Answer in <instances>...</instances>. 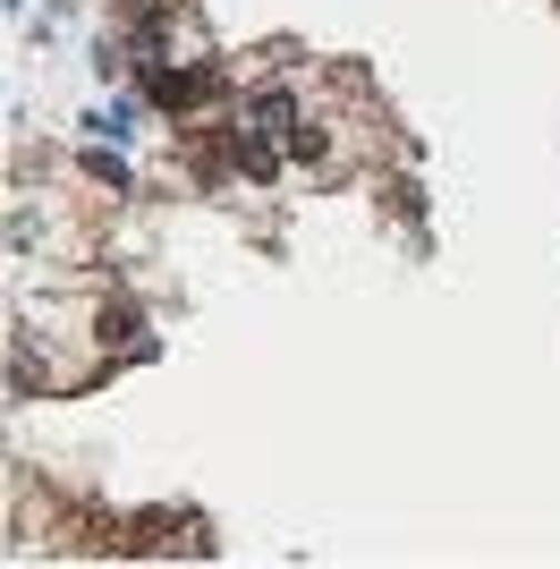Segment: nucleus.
<instances>
[{
	"instance_id": "2",
	"label": "nucleus",
	"mask_w": 560,
	"mask_h": 569,
	"mask_svg": "<svg viewBox=\"0 0 560 569\" xmlns=\"http://www.w3.org/2000/svg\"><path fill=\"white\" fill-rule=\"evenodd\" d=\"M289 153H298V162H331V137L314 119H298V128H289Z\"/></svg>"
},
{
	"instance_id": "1",
	"label": "nucleus",
	"mask_w": 560,
	"mask_h": 569,
	"mask_svg": "<svg viewBox=\"0 0 560 569\" xmlns=\"http://www.w3.org/2000/svg\"><path fill=\"white\" fill-rule=\"evenodd\" d=\"M247 119H256V128H298V94H289V86H256V94H247Z\"/></svg>"
}]
</instances>
